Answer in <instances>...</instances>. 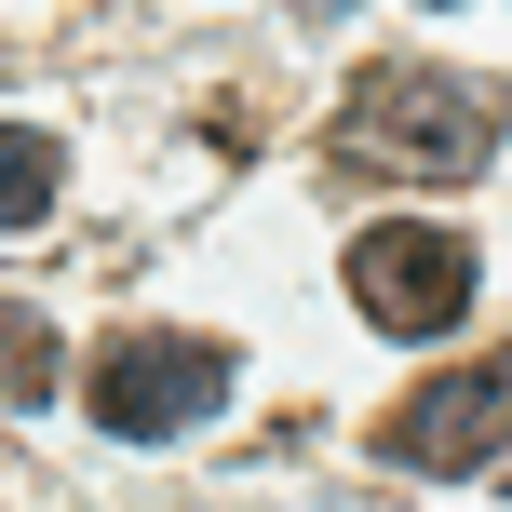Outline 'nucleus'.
<instances>
[{
  "label": "nucleus",
  "mask_w": 512,
  "mask_h": 512,
  "mask_svg": "<svg viewBox=\"0 0 512 512\" xmlns=\"http://www.w3.org/2000/svg\"><path fill=\"white\" fill-rule=\"evenodd\" d=\"M337 149L378 162V176H418V189L486 176L499 162V95L459 81V68H364L351 95H337Z\"/></svg>",
  "instance_id": "f257e3e1"
},
{
  "label": "nucleus",
  "mask_w": 512,
  "mask_h": 512,
  "mask_svg": "<svg viewBox=\"0 0 512 512\" xmlns=\"http://www.w3.org/2000/svg\"><path fill=\"white\" fill-rule=\"evenodd\" d=\"M216 405H230V351L216 337H108V364H95V418L122 445H176Z\"/></svg>",
  "instance_id": "f03ea898"
},
{
  "label": "nucleus",
  "mask_w": 512,
  "mask_h": 512,
  "mask_svg": "<svg viewBox=\"0 0 512 512\" xmlns=\"http://www.w3.org/2000/svg\"><path fill=\"white\" fill-rule=\"evenodd\" d=\"M351 297L378 310V337H459V310H472V243H459V230H418V216L351 230Z\"/></svg>",
  "instance_id": "7ed1b4c3"
},
{
  "label": "nucleus",
  "mask_w": 512,
  "mask_h": 512,
  "mask_svg": "<svg viewBox=\"0 0 512 512\" xmlns=\"http://www.w3.org/2000/svg\"><path fill=\"white\" fill-rule=\"evenodd\" d=\"M378 445H391L405 472H432V486H445V472H486L499 445H512V351L445 364L432 391H405V405L378 418Z\"/></svg>",
  "instance_id": "20e7f679"
},
{
  "label": "nucleus",
  "mask_w": 512,
  "mask_h": 512,
  "mask_svg": "<svg viewBox=\"0 0 512 512\" xmlns=\"http://www.w3.org/2000/svg\"><path fill=\"white\" fill-rule=\"evenodd\" d=\"M41 203H54V135L41 122H0V243H14Z\"/></svg>",
  "instance_id": "39448f33"
},
{
  "label": "nucleus",
  "mask_w": 512,
  "mask_h": 512,
  "mask_svg": "<svg viewBox=\"0 0 512 512\" xmlns=\"http://www.w3.org/2000/svg\"><path fill=\"white\" fill-rule=\"evenodd\" d=\"M0 405H54V324L0 310Z\"/></svg>",
  "instance_id": "423d86ee"
},
{
  "label": "nucleus",
  "mask_w": 512,
  "mask_h": 512,
  "mask_svg": "<svg viewBox=\"0 0 512 512\" xmlns=\"http://www.w3.org/2000/svg\"><path fill=\"white\" fill-rule=\"evenodd\" d=\"M297 14H351V0H297Z\"/></svg>",
  "instance_id": "0eeeda50"
}]
</instances>
